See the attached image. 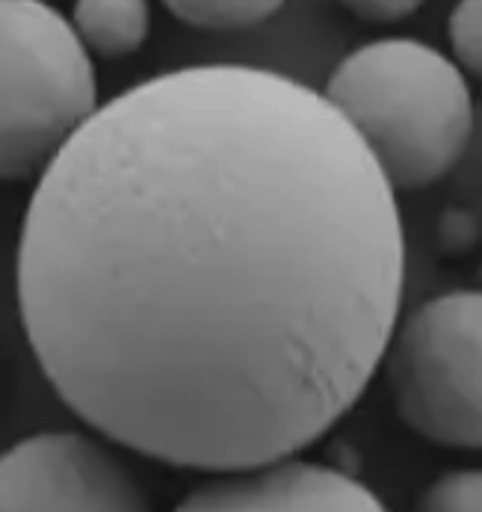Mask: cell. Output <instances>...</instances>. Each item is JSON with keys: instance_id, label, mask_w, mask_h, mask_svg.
<instances>
[{"instance_id": "6da1fadb", "label": "cell", "mask_w": 482, "mask_h": 512, "mask_svg": "<svg viewBox=\"0 0 482 512\" xmlns=\"http://www.w3.org/2000/svg\"><path fill=\"white\" fill-rule=\"evenodd\" d=\"M397 190L287 74L184 66L119 92L36 178L15 291L48 385L98 436L190 471L299 456L403 317Z\"/></svg>"}, {"instance_id": "7a4b0ae2", "label": "cell", "mask_w": 482, "mask_h": 512, "mask_svg": "<svg viewBox=\"0 0 482 512\" xmlns=\"http://www.w3.org/2000/svg\"><path fill=\"white\" fill-rule=\"evenodd\" d=\"M323 92L373 151L394 190L441 181L474 131L465 69L412 36L355 48L329 74Z\"/></svg>"}, {"instance_id": "3957f363", "label": "cell", "mask_w": 482, "mask_h": 512, "mask_svg": "<svg viewBox=\"0 0 482 512\" xmlns=\"http://www.w3.org/2000/svg\"><path fill=\"white\" fill-rule=\"evenodd\" d=\"M101 110L92 51L45 0H0V175L39 178Z\"/></svg>"}, {"instance_id": "277c9868", "label": "cell", "mask_w": 482, "mask_h": 512, "mask_svg": "<svg viewBox=\"0 0 482 512\" xmlns=\"http://www.w3.org/2000/svg\"><path fill=\"white\" fill-rule=\"evenodd\" d=\"M382 376L414 436L482 450V291H447L400 317Z\"/></svg>"}, {"instance_id": "5b68a950", "label": "cell", "mask_w": 482, "mask_h": 512, "mask_svg": "<svg viewBox=\"0 0 482 512\" xmlns=\"http://www.w3.org/2000/svg\"><path fill=\"white\" fill-rule=\"evenodd\" d=\"M116 441L77 430L36 433L0 459V512H154Z\"/></svg>"}, {"instance_id": "8992f818", "label": "cell", "mask_w": 482, "mask_h": 512, "mask_svg": "<svg viewBox=\"0 0 482 512\" xmlns=\"http://www.w3.org/2000/svg\"><path fill=\"white\" fill-rule=\"evenodd\" d=\"M172 512H388L373 489L299 456L213 474Z\"/></svg>"}, {"instance_id": "52a82bcc", "label": "cell", "mask_w": 482, "mask_h": 512, "mask_svg": "<svg viewBox=\"0 0 482 512\" xmlns=\"http://www.w3.org/2000/svg\"><path fill=\"white\" fill-rule=\"evenodd\" d=\"M71 24L95 57L125 60L148 42L151 3L148 0H74Z\"/></svg>"}, {"instance_id": "ba28073f", "label": "cell", "mask_w": 482, "mask_h": 512, "mask_svg": "<svg viewBox=\"0 0 482 512\" xmlns=\"http://www.w3.org/2000/svg\"><path fill=\"white\" fill-rule=\"evenodd\" d=\"M163 6L196 30H249L273 18L284 0H163Z\"/></svg>"}, {"instance_id": "9c48e42d", "label": "cell", "mask_w": 482, "mask_h": 512, "mask_svg": "<svg viewBox=\"0 0 482 512\" xmlns=\"http://www.w3.org/2000/svg\"><path fill=\"white\" fill-rule=\"evenodd\" d=\"M414 512H482V468L438 474L417 495Z\"/></svg>"}, {"instance_id": "30bf717a", "label": "cell", "mask_w": 482, "mask_h": 512, "mask_svg": "<svg viewBox=\"0 0 482 512\" xmlns=\"http://www.w3.org/2000/svg\"><path fill=\"white\" fill-rule=\"evenodd\" d=\"M447 39L453 60L482 80V0H456L447 18Z\"/></svg>"}, {"instance_id": "8fae6325", "label": "cell", "mask_w": 482, "mask_h": 512, "mask_svg": "<svg viewBox=\"0 0 482 512\" xmlns=\"http://www.w3.org/2000/svg\"><path fill=\"white\" fill-rule=\"evenodd\" d=\"M346 12L370 24H394L414 15L426 0H338Z\"/></svg>"}]
</instances>
